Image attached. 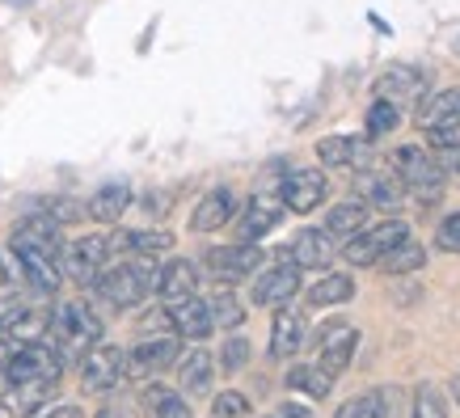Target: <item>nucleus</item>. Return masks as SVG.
Listing matches in <instances>:
<instances>
[{"label":"nucleus","mask_w":460,"mask_h":418,"mask_svg":"<svg viewBox=\"0 0 460 418\" xmlns=\"http://www.w3.org/2000/svg\"><path fill=\"white\" fill-rule=\"evenodd\" d=\"M334 372H325L321 363H296L292 372H288V389H300L308 397H330L334 393Z\"/></svg>","instance_id":"32"},{"label":"nucleus","mask_w":460,"mask_h":418,"mask_svg":"<svg viewBox=\"0 0 460 418\" xmlns=\"http://www.w3.org/2000/svg\"><path fill=\"white\" fill-rule=\"evenodd\" d=\"M233 211H237V195L228 186H216V191H208V195L199 199L195 216H190V228L195 233H216V228H224V224L233 220Z\"/></svg>","instance_id":"25"},{"label":"nucleus","mask_w":460,"mask_h":418,"mask_svg":"<svg viewBox=\"0 0 460 418\" xmlns=\"http://www.w3.org/2000/svg\"><path fill=\"white\" fill-rule=\"evenodd\" d=\"M181 347L173 334H156V338H140V347L127 355V377L131 380H153L161 372H169L178 363Z\"/></svg>","instance_id":"12"},{"label":"nucleus","mask_w":460,"mask_h":418,"mask_svg":"<svg viewBox=\"0 0 460 418\" xmlns=\"http://www.w3.org/2000/svg\"><path fill=\"white\" fill-rule=\"evenodd\" d=\"M414 418H447V397L439 393V385L414 389Z\"/></svg>","instance_id":"36"},{"label":"nucleus","mask_w":460,"mask_h":418,"mask_svg":"<svg viewBox=\"0 0 460 418\" xmlns=\"http://www.w3.org/2000/svg\"><path fill=\"white\" fill-rule=\"evenodd\" d=\"M435 245L444 253H460V211L456 216H447L444 224H439V233H435Z\"/></svg>","instance_id":"39"},{"label":"nucleus","mask_w":460,"mask_h":418,"mask_svg":"<svg viewBox=\"0 0 460 418\" xmlns=\"http://www.w3.org/2000/svg\"><path fill=\"white\" fill-rule=\"evenodd\" d=\"M245 363H250V342H245V334H233L220 351V368L228 372V377H237Z\"/></svg>","instance_id":"38"},{"label":"nucleus","mask_w":460,"mask_h":418,"mask_svg":"<svg viewBox=\"0 0 460 418\" xmlns=\"http://www.w3.org/2000/svg\"><path fill=\"white\" fill-rule=\"evenodd\" d=\"M199 292V266L190 258H169L161 262V275H156V296L165 300V305H178L186 296Z\"/></svg>","instance_id":"22"},{"label":"nucleus","mask_w":460,"mask_h":418,"mask_svg":"<svg viewBox=\"0 0 460 418\" xmlns=\"http://www.w3.org/2000/svg\"><path fill=\"white\" fill-rule=\"evenodd\" d=\"M47 216L59 220V224H68V220H81L84 208H76V203H68V199H51V203H47Z\"/></svg>","instance_id":"42"},{"label":"nucleus","mask_w":460,"mask_h":418,"mask_svg":"<svg viewBox=\"0 0 460 418\" xmlns=\"http://www.w3.org/2000/svg\"><path fill=\"white\" fill-rule=\"evenodd\" d=\"M393 410H397V389H372L342 405L338 418H393Z\"/></svg>","instance_id":"31"},{"label":"nucleus","mask_w":460,"mask_h":418,"mask_svg":"<svg viewBox=\"0 0 460 418\" xmlns=\"http://www.w3.org/2000/svg\"><path fill=\"white\" fill-rule=\"evenodd\" d=\"M250 414V397L237 389H224L211 397V418H245Z\"/></svg>","instance_id":"37"},{"label":"nucleus","mask_w":460,"mask_h":418,"mask_svg":"<svg viewBox=\"0 0 460 418\" xmlns=\"http://www.w3.org/2000/svg\"><path fill=\"white\" fill-rule=\"evenodd\" d=\"M410 237V224L405 220H380V224H363L350 241H342V258L350 266H376L397 241Z\"/></svg>","instance_id":"7"},{"label":"nucleus","mask_w":460,"mask_h":418,"mask_svg":"<svg viewBox=\"0 0 460 418\" xmlns=\"http://www.w3.org/2000/svg\"><path fill=\"white\" fill-rule=\"evenodd\" d=\"M208 313H211V325H216V330H241V325H245V305H241L237 292H228V288L208 296Z\"/></svg>","instance_id":"34"},{"label":"nucleus","mask_w":460,"mask_h":418,"mask_svg":"<svg viewBox=\"0 0 460 418\" xmlns=\"http://www.w3.org/2000/svg\"><path fill=\"white\" fill-rule=\"evenodd\" d=\"M47 342L64 355V363L81 360L89 347L102 342V321L98 313L81 300H68V305H56V313L47 317Z\"/></svg>","instance_id":"3"},{"label":"nucleus","mask_w":460,"mask_h":418,"mask_svg":"<svg viewBox=\"0 0 460 418\" xmlns=\"http://www.w3.org/2000/svg\"><path fill=\"white\" fill-rule=\"evenodd\" d=\"M266 418H279V414H266Z\"/></svg>","instance_id":"50"},{"label":"nucleus","mask_w":460,"mask_h":418,"mask_svg":"<svg viewBox=\"0 0 460 418\" xmlns=\"http://www.w3.org/2000/svg\"><path fill=\"white\" fill-rule=\"evenodd\" d=\"M9 4H22V9H26V4H30V0H9Z\"/></svg>","instance_id":"49"},{"label":"nucleus","mask_w":460,"mask_h":418,"mask_svg":"<svg viewBox=\"0 0 460 418\" xmlns=\"http://www.w3.org/2000/svg\"><path fill=\"white\" fill-rule=\"evenodd\" d=\"M106 262H111V241L102 237V233L76 237L59 250V271H64V279L81 283V288H93L98 275L106 271Z\"/></svg>","instance_id":"6"},{"label":"nucleus","mask_w":460,"mask_h":418,"mask_svg":"<svg viewBox=\"0 0 460 418\" xmlns=\"http://www.w3.org/2000/svg\"><path fill=\"white\" fill-rule=\"evenodd\" d=\"M279 418H308V410L305 405H296V402H288V405H279Z\"/></svg>","instance_id":"45"},{"label":"nucleus","mask_w":460,"mask_h":418,"mask_svg":"<svg viewBox=\"0 0 460 418\" xmlns=\"http://www.w3.org/2000/svg\"><path fill=\"white\" fill-rule=\"evenodd\" d=\"M419 127L427 131V144L435 153H444L447 144L460 139V89H439L427 93L419 106Z\"/></svg>","instance_id":"5"},{"label":"nucleus","mask_w":460,"mask_h":418,"mask_svg":"<svg viewBox=\"0 0 460 418\" xmlns=\"http://www.w3.org/2000/svg\"><path fill=\"white\" fill-rule=\"evenodd\" d=\"M26 313V305L17 300V296H0V338H9V330H13V321Z\"/></svg>","instance_id":"41"},{"label":"nucleus","mask_w":460,"mask_h":418,"mask_svg":"<svg viewBox=\"0 0 460 418\" xmlns=\"http://www.w3.org/2000/svg\"><path fill=\"white\" fill-rule=\"evenodd\" d=\"M9 283V266H4V250H0V288Z\"/></svg>","instance_id":"47"},{"label":"nucleus","mask_w":460,"mask_h":418,"mask_svg":"<svg viewBox=\"0 0 460 418\" xmlns=\"http://www.w3.org/2000/svg\"><path fill=\"white\" fill-rule=\"evenodd\" d=\"M355 347H359V330H355L350 321H325L317 330V360L313 363H321L325 372L342 377L350 355H355Z\"/></svg>","instance_id":"13"},{"label":"nucleus","mask_w":460,"mask_h":418,"mask_svg":"<svg viewBox=\"0 0 460 418\" xmlns=\"http://www.w3.org/2000/svg\"><path fill=\"white\" fill-rule=\"evenodd\" d=\"M367 211L372 208H367L363 199H347V203H338V208L325 216V233H330V241H350L363 224H367Z\"/></svg>","instance_id":"28"},{"label":"nucleus","mask_w":460,"mask_h":418,"mask_svg":"<svg viewBox=\"0 0 460 418\" xmlns=\"http://www.w3.org/2000/svg\"><path fill=\"white\" fill-rule=\"evenodd\" d=\"M64 377V355H59L47 338L39 342H17L13 347V360L4 368V380H56Z\"/></svg>","instance_id":"8"},{"label":"nucleus","mask_w":460,"mask_h":418,"mask_svg":"<svg viewBox=\"0 0 460 418\" xmlns=\"http://www.w3.org/2000/svg\"><path fill=\"white\" fill-rule=\"evenodd\" d=\"M9 360H13V342H4V338H0V377H4Z\"/></svg>","instance_id":"46"},{"label":"nucleus","mask_w":460,"mask_h":418,"mask_svg":"<svg viewBox=\"0 0 460 418\" xmlns=\"http://www.w3.org/2000/svg\"><path fill=\"white\" fill-rule=\"evenodd\" d=\"M102 418H106V414H102Z\"/></svg>","instance_id":"51"},{"label":"nucleus","mask_w":460,"mask_h":418,"mask_svg":"<svg viewBox=\"0 0 460 418\" xmlns=\"http://www.w3.org/2000/svg\"><path fill=\"white\" fill-rule=\"evenodd\" d=\"M211 380H216V360H211L203 347L178 355V389H181V397H211Z\"/></svg>","instance_id":"23"},{"label":"nucleus","mask_w":460,"mask_h":418,"mask_svg":"<svg viewBox=\"0 0 460 418\" xmlns=\"http://www.w3.org/2000/svg\"><path fill=\"white\" fill-rule=\"evenodd\" d=\"M283 216H288V208H283L279 191H258V195H250V208H245V216H241V241H262L266 233H275L283 224Z\"/></svg>","instance_id":"17"},{"label":"nucleus","mask_w":460,"mask_h":418,"mask_svg":"<svg viewBox=\"0 0 460 418\" xmlns=\"http://www.w3.org/2000/svg\"><path fill=\"white\" fill-rule=\"evenodd\" d=\"M127 377V351L114 342H98L81 355V389L84 393H111Z\"/></svg>","instance_id":"9"},{"label":"nucleus","mask_w":460,"mask_h":418,"mask_svg":"<svg viewBox=\"0 0 460 418\" xmlns=\"http://www.w3.org/2000/svg\"><path fill=\"white\" fill-rule=\"evenodd\" d=\"M308 342V317L300 308H275V321H270V360H292L300 355V347Z\"/></svg>","instance_id":"19"},{"label":"nucleus","mask_w":460,"mask_h":418,"mask_svg":"<svg viewBox=\"0 0 460 418\" xmlns=\"http://www.w3.org/2000/svg\"><path fill=\"white\" fill-rule=\"evenodd\" d=\"M165 330H173L169 308H153V313H144V317H140V334L144 338H156V334H165Z\"/></svg>","instance_id":"40"},{"label":"nucleus","mask_w":460,"mask_h":418,"mask_svg":"<svg viewBox=\"0 0 460 418\" xmlns=\"http://www.w3.org/2000/svg\"><path fill=\"white\" fill-rule=\"evenodd\" d=\"M165 308H169V317H173V330H178L181 338L203 342V338L216 330V325H211V313H208V300H199V296H186V300L165 305Z\"/></svg>","instance_id":"26"},{"label":"nucleus","mask_w":460,"mask_h":418,"mask_svg":"<svg viewBox=\"0 0 460 418\" xmlns=\"http://www.w3.org/2000/svg\"><path fill=\"white\" fill-rule=\"evenodd\" d=\"M59 228H64V224L51 220L47 211H39V216L17 220L13 237H9V250H13V258L22 262V271H26V283L39 296H56L59 283H64V271H59V250H64Z\"/></svg>","instance_id":"1"},{"label":"nucleus","mask_w":460,"mask_h":418,"mask_svg":"<svg viewBox=\"0 0 460 418\" xmlns=\"http://www.w3.org/2000/svg\"><path fill=\"white\" fill-rule=\"evenodd\" d=\"M359 195L367 208H380V211H397L405 203V191H402V182H397V173L393 169H359Z\"/></svg>","instance_id":"20"},{"label":"nucleus","mask_w":460,"mask_h":418,"mask_svg":"<svg viewBox=\"0 0 460 418\" xmlns=\"http://www.w3.org/2000/svg\"><path fill=\"white\" fill-rule=\"evenodd\" d=\"M389 169L397 173L405 195H414L419 203H427V208L439 203V195H444V186H447L444 165H439L431 153L414 148V144H402V148L389 156Z\"/></svg>","instance_id":"4"},{"label":"nucleus","mask_w":460,"mask_h":418,"mask_svg":"<svg viewBox=\"0 0 460 418\" xmlns=\"http://www.w3.org/2000/svg\"><path fill=\"white\" fill-rule=\"evenodd\" d=\"M208 275L220 279V283H241L250 279L258 266L266 262V253L258 250V241H237V245H220V250H208Z\"/></svg>","instance_id":"11"},{"label":"nucleus","mask_w":460,"mask_h":418,"mask_svg":"<svg viewBox=\"0 0 460 418\" xmlns=\"http://www.w3.org/2000/svg\"><path fill=\"white\" fill-rule=\"evenodd\" d=\"M156 275H161V262L136 253V258L114 262L111 271H102L93 288H98V296L111 308H136V305H144V300L156 292Z\"/></svg>","instance_id":"2"},{"label":"nucleus","mask_w":460,"mask_h":418,"mask_svg":"<svg viewBox=\"0 0 460 418\" xmlns=\"http://www.w3.org/2000/svg\"><path fill=\"white\" fill-rule=\"evenodd\" d=\"M56 397V380H9V389L0 393V414L4 418H30Z\"/></svg>","instance_id":"16"},{"label":"nucleus","mask_w":460,"mask_h":418,"mask_svg":"<svg viewBox=\"0 0 460 418\" xmlns=\"http://www.w3.org/2000/svg\"><path fill=\"white\" fill-rule=\"evenodd\" d=\"M376 266L385 271V275H414V271H422V266H427V250L405 237V241H397V245H393V250L385 253Z\"/></svg>","instance_id":"33"},{"label":"nucleus","mask_w":460,"mask_h":418,"mask_svg":"<svg viewBox=\"0 0 460 418\" xmlns=\"http://www.w3.org/2000/svg\"><path fill=\"white\" fill-rule=\"evenodd\" d=\"M144 410H148V418H195L190 414V402L181 397V393L165 389V385H148V389L140 393Z\"/></svg>","instance_id":"30"},{"label":"nucleus","mask_w":460,"mask_h":418,"mask_svg":"<svg viewBox=\"0 0 460 418\" xmlns=\"http://www.w3.org/2000/svg\"><path fill=\"white\" fill-rule=\"evenodd\" d=\"M296 292H300V266L292 262V253L288 250H279L275 266L262 271L258 283H253V305L258 308H283Z\"/></svg>","instance_id":"10"},{"label":"nucleus","mask_w":460,"mask_h":418,"mask_svg":"<svg viewBox=\"0 0 460 418\" xmlns=\"http://www.w3.org/2000/svg\"><path fill=\"white\" fill-rule=\"evenodd\" d=\"M127 208H131V186L127 182H106V186L93 191L84 211H89V220H98V224H119Z\"/></svg>","instance_id":"27"},{"label":"nucleus","mask_w":460,"mask_h":418,"mask_svg":"<svg viewBox=\"0 0 460 418\" xmlns=\"http://www.w3.org/2000/svg\"><path fill=\"white\" fill-rule=\"evenodd\" d=\"M452 393H456V402H460V380H452Z\"/></svg>","instance_id":"48"},{"label":"nucleus","mask_w":460,"mask_h":418,"mask_svg":"<svg viewBox=\"0 0 460 418\" xmlns=\"http://www.w3.org/2000/svg\"><path fill=\"white\" fill-rule=\"evenodd\" d=\"M397 119H402V111H397L393 102L376 98L372 102V111H367V136L380 139V136H389V131H397Z\"/></svg>","instance_id":"35"},{"label":"nucleus","mask_w":460,"mask_h":418,"mask_svg":"<svg viewBox=\"0 0 460 418\" xmlns=\"http://www.w3.org/2000/svg\"><path fill=\"white\" fill-rule=\"evenodd\" d=\"M355 300V279L342 275V271H330V275H321L313 288H308V305L313 308H330V305H347Z\"/></svg>","instance_id":"29"},{"label":"nucleus","mask_w":460,"mask_h":418,"mask_svg":"<svg viewBox=\"0 0 460 418\" xmlns=\"http://www.w3.org/2000/svg\"><path fill=\"white\" fill-rule=\"evenodd\" d=\"M317 161L321 165H338V169H372L380 161L372 139H355V136H325L317 139Z\"/></svg>","instance_id":"15"},{"label":"nucleus","mask_w":460,"mask_h":418,"mask_svg":"<svg viewBox=\"0 0 460 418\" xmlns=\"http://www.w3.org/2000/svg\"><path fill=\"white\" fill-rule=\"evenodd\" d=\"M106 241H111V253H144V258L173 250L169 228H123V233H111Z\"/></svg>","instance_id":"24"},{"label":"nucleus","mask_w":460,"mask_h":418,"mask_svg":"<svg viewBox=\"0 0 460 418\" xmlns=\"http://www.w3.org/2000/svg\"><path fill=\"white\" fill-rule=\"evenodd\" d=\"M334 250H338V241H330L325 228H300L296 241L288 245V253H292V262L300 271H325V266L334 262Z\"/></svg>","instance_id":"21"},{"label":"nucleus","mask_w":460,"mask_h":418,"mask_svg":"<svg viewBox=\"0 0 460 418\" xmlns=\"http://www.w3.org/2000/svg\"><path fill=\"white\" fill-rule=\"evenodd\" d=\"M325 195H330V182H325L321 169H292V173L283 178V186H279L283 208L296 211V216L317 211L321 203H325Z\"/></svg>","instance_id":"14"},{"label":"nucleus","mask_w":460,"mask_h":418,"mask_svg":"<svg viewBox=\"0 0 460 418\" xmlns=\"http://www.w3.org/2000/svg\"><path fill=\"white\" fill-rule=\"evenodd\" d=\"M42 418H84V414L76 410V405H56V410H47Z\"/></svg>","instance_id":"44"},{"label":"nucleus","mask_w":460,"mask_h":418,"mask_svg":"<svg viewBox=\"0 0 460 418\" xmlns=\"http://www.w3.org/2000/svg\"><path fill=\"white\" fill-rule=\"evenodd\" d=\"M439 165H444V173H456L460 178V139L444 148V161H439Z\"/></svg>","instance_id":"43"},{"label":"nucleus","mask_w":460,"mask_h":418,"mask_svg":"<svg viewBox=\"0 0 460 418\" xmlns=\"http://www.w3.org/2000/svg\"><path fill=\"white\" fill-rule=\"evenodd\" d=\"M376 98L393 102V106H402V102H419L427 98V72L414 68V64H393L389 72H380L376 76Z\"/></svg>","instance_id":"18"}]
</instances>
